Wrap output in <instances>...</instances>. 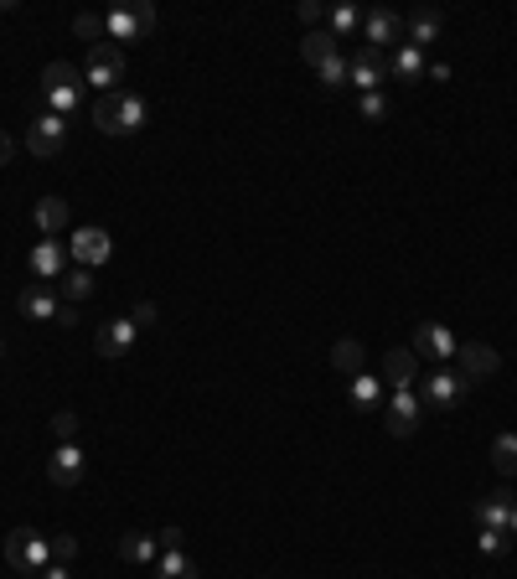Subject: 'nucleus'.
I'll return each instance as SVG.
<instances>
[{
  "mask_svg": "<svg viewBox=\"0 0 517 579\" xmlns=\"http://www.w3.org/2000/svg\"><path fill=\"white\" fill-rule=\"evenodd\" d=\"M42 99H47V114L73 119V114L83 109V99H88V83H83V73H78L73 63H47V73H42Z\"/></svg>",
  "mask_w": 517,
  "mask_h": 579,
  "instance_id": "1",
  "label": "nucleus"
},
{
  "mask_svg": "<svg viewBox=\"0 0 517 579\" xmlns=\"http://www.w3.org/2000/svg\"><path fill=\"white\" fill-rule=\"evenodd\" d=\"M145 99L140 94H125V88H114V94H104V99H94V125L104 130V135H135L140 125H145Z\"/></svg>",
  "mask_w": 517,
  "mask_h": 579,
  "instance_id": "2",
  "label": "nucleus"
},
{
  "mask_svg": "<svg viewBox=\"0 0 517 579\" xmlns=\"http://www.w3.org/2000/svg\"><path fill=\"white\" fill-rule=\"evenodd\" d=\"M104 32H109V42H114V47L140 42V37L156 32V6H150V0H125V6L104 11Z\"/></svg>",
  "mask_w": 517,
  "mask_h": 579,
  "instance_id": "3",
  "label": "nucleus"
},
{
  "mask_svg": "<svg viewBox=\"0 0 517 579\" xmlns=\"http://www.w3.org/2000/svg\"><path fill=\"white\" fill-rule=\"evenodd\" d=\"M6 564H11V574H42V569L52 564V548H47V538H42L37 528H11V538H6Z\"/></svg>",
  "mask_w": 517,
  "mask_h": 579,
  "instance_id": "4",
  "label": "nucleus"
},
{
  "mask_svg": "<svg viewBox=\"0 0 517 579\" xmlns=\"http://www.w3.org/2000/svg\"><path fill=\"white\" fill-rule=\"evenodd\" d=\"M414 393L424 399V409L450 414L455 404H461V393H466V378L455 373V368H435V373H424V378L414 383Z\"/></svg>",
  "mask_w": 517,
  "mask_h": 579,
  "instance_id": "5",
  "label": "nucleus"
},
{
  "mask_svg": "<svg viewBox=\"0 0 517 579\" xmlns=\"http://www.w3.org/2000/svg\"><path fill=\"white\" fill-rule=\"evenodd\" d=\"M83 83H94V88H104V94H114V83H125V47H114V42L88 47Z\"/></svg>",
  "mask_w": 517,
  "mask_h": 579,
  "instance_id": "6",
  "label": "nucleus"
},
{
  "mask_svg": "<svg viewBox=\"0 0 517 579\" xmlns=\"http://www.w3.org/2000/svg\"><path fill=\"white\" fill-rule=\"evenodd\" d=\"M419 419H424V399H419V393L414 388H404V393H388V399H383V430L388 435H414L419 430Z\"/></svg>",
  "mask_w": 517,
  "mask_h": 579,
  "instance_id": "7",
  "label": "nucleus"
},
{
  "mask_svg": "<svg viewBox=\"0 0 517 579\" xmlns=\"http://www.w3.org/2000/svg\"><path fill=\"white\" fill-rule=\"evenodd\" d=\"M63 145H68V119L63 114H37L32 130H26V150L52 161V156H63Z\"/></svg>",
  "mask_w": 517,
  "mask_h": 579,
  "instance_id": "8",
  "label": "nucleus"
},
{
  "mask_svg": "<svg viewBox=\"0 0 517 579\" xmlns=\"http://www.w3.org/2000/svg\"><path fill=\"white\" fill-rule=\"evenodd\" d=\"M455 347H461V342H455L450 337V326H440V321H419L414 326V357H424V362H435V368H445V362L455 357Z\"/></svg>",
  "mask_w": 517,
  "mask_h": 579,
  "instance_id": "9",
  "label": "nucleus"
},
{
  "mask_svg": "<svg viewBox=\"0 0 517 579\" xmlns=\"http://www.w3.org/2000/svg\"><path fill=\"white\" fill-rule=\"evenodd\" d=\"M347 68H352V88H362V94H383V73H388V57L378 47H357L347 57Z\"/></svg>",
  "mask_w": 517,
  "mask_h": 579,
  "instance_id": "10",
  "label": "nucleus"
},
{
  "mask_svg": "<svg viewBox=\"0 0 517 579\" xmlns=\"http://www.w3.org/2000/svg\"><path fill=\"white\" fill-rule=\"evenodd\" d=\"M455 362H461V373L466 383H486L497 368H502V357H497V347H486V342H466V347H455Z\"/></svg>",
  "mask_w": 517,
  "mask_h": 579,
  "instance_id": "11",
  "label": "nucleus"
},
{
  "mask_svg": "<svg viewBox=\"0 0 517 579\" xmlns=\"http://www.w3.org/2000/svg\"><path fill=\"white\" fill-rule=\"evenodd\" d=\"M135 337H140V326H135L130 316H119V321H104V326L94 331V352L114 362V357H125V352L135 347Z\"/></svg>",
  "mask_w": 517,
  "mask_h": 579,
  "instance_id": "12",
  "label": "nucleus"
},
{
  "mask_svg": "<svg viewBox=\"0 0 517 579\" xmlns=\"http://www.w3.org/2000/svg\"><path fill=\"white\" fill-rule=\"evenodd\" d=\"M109 254H114V243H109L104 228H78V233H73V259H78V269H99V264H109Z\"/></svg>",
  "mask_w": 517,
  "mask_h": 579,
  "instance_id": "13",
  "label": "nucleus"
},
{
  "mask_svg": "<svg viewBox=\"0 0 517 579\" xmlns=\"http://www.w3.org/2000/svg\"><path fill=\"white\" fill-rule=\"evenodd\" d=\"M419 373H424V368H419V357H414L409 347H399V352H388V357H383V388H388V393L414 388Z\"/></svg>",
  "mask_w": 517,
  "mask_h": 579,
  "instance_id": "14",
  "label": "nucleus"
},
{
  "mask_svg": "<svg viewBox=\"0 0 517 579\" xmlns=\"http://www.w3.org/2000/svg\"><path fill=\"white\" fill-rule=\"evenodd\" d=\"M83 466H88V455L78 450V445H57L52 450V461H47V476H52V486H73L83 481Z\"/></svg>",
  "mask_w": 517,
  "mask_h": 579,
  "instance_id": "15",
  "label": "nucleus"
},
{
  "mask_svg": "<svg viewBox=\"0 0 517 579\" xmlns=\"http://www.w3.org/2000/svg\"><path fill=\"white\" fill-rule=\"evenodd\" d=\"M399 32H404V21L393 16V11H362V47H393L399 42Z\"/></svg>",
  "mask_w": 517,
  "mask_h": 579,
  "instance_id": "16",
  "label": "nucleus"
},
{
  "mask_svg": "<svg viewBox=\"0 0 517 579\" xmlns=\"http://www.w3.org/2000/svg\"><path fill=\"white\" fill-rule=\"evenodd\" d=\"M32 274H37V280L47 285H57V280H63V274H68V249H63V243H57V238H42L37 243V249H32Z\"/></svg>",
  "mask_w": 517,
  "mask_h": 579,
  "instance_id": "17",
  "label": "nucleus"
},
{
  "mask_svg": "<svg viewBox=\"0 0 517 579\" xmlns=\"http://www.w3.org/2000/svg\"><path fill=\"white\" fill-rule=\"evenodd\" d=\"M21 316L26 321H57L63 316V300H57V290H47V285H26L21 290Z\"/></svg>",
  "mask_w": 517,
  "mask_h": 579,
  "instance_id": "18",
  "label": "nucleus"
},
{
  "mask_svg": "<svg viewBox=\"0 0 517 579\" xmlns=\"http://www.w3.org/2000/svg\"><path fill=\"white\" fill-rule=\"evenodd\" d=\"M440 26H445V16H440V11H424V6H419V11H409V21H404L409 47H419V52H424V47H430V42L440 37Z\"/></svg>",
  "mask_w": 517,
  "mask_h": 579,
  "instance_id": "19",
  "label": "nucleus"
},
{
  "mask_svg": "<svg viewBox=\"0 0 517 579\" xmlns=\"http://www.w3.org/2000/svg\"><path fill=\"white\" fill-rule=\"evenodd\" d=\"M507 517H512V492L502 486V492H492V497H481L476 502V523L481 528H497V533H507Z\"/></svg>",
  "mask_w": 517,
  "mask_h": 579,
  "instance_id": "20",
  "label": "nucleus"
},
{
  "mask_svg": "<svg viewBox=\"0 0 517 579\" xmlns=\"http://www.w3.org/2000/svg\"><path fill=\"white\" fill-rule=\"evenodd\" d=\"M388 73L399 78V83H419L424 78V52L409 47V42H399V47H393V57H388Z\"/></svg>",
  "mask_w": 517,
  "mask_h": 579,
  "instance_id": "21",
  "label": "nucleus"
},
{
  "mask_svg": "<svg viewBox=\"0 0 517 579\" xmlns=\"http://www.w3.org/2000/svg\"><path fill=\"white\" fill-rule=\"evenodd\" d=\"M119 559H125V564H156V559H161V538L125 533V538H119Z\"/></svg>",
  "mask_w": 517,
  "mask_h": 579,
  "instance_id": "22",
  "label": "nucleus"
},
{
  "mask_svg": "<svg viewBox=\"0 0 517 579\" xmlns=\"http://www.w3.org/2000/svg\"><path fill=\"white\" fill-rule=\"evenodd\" d=\"M37 228H42L47 238L63 233V228H68V202H63V197H42V202H37Z\"/></svg>",
  "mask_w": 517,
  "mask_h": 579,
  "instance_id": "23",
  "label": "nucleus"
},
{
  "mask_svg": "<svg viewBox=\"0 0 517 579\" xmlns=\"http://www.w3.org/2000/svg\"><path fill=\"white\" fill-rule=\"evenodd\" d=\"M342 47H337V37L331 32H306V42H300V57H306L311 68H321V63H331Z\"/></svg>",
  "mask_w": 517,
  "mask_h": 579,
  "instance_id": "24",
  "label": "nucleus"
},
{
  "mask_svg": "<svg viewBox=\"0 0 517 579\" xmlns=\"http://www.w3.org/2000/svg\"><path fill=\"white\" fill-rule=\"evenodd\" d=\"M352 409H383V378L357 373L352 378Z\"/></svg>",
  "mask_w": 517,
  "mask_h": 579,
  "instance_id": "25",
  "label": "nucleus"
},
{
  "mask_svg": "<svg viewBox=\"0 0 517 579\" xmlns=\"http://www.w3.org/2000/svg\"><path fill=\"white\" fill-rule=\"evenodd\" d=\"M331 368H337V373H347V378H357V373H362V342L342 337L337 347H331Z\"/></svg>",
  "mask_w": 517,
  "mask_h": 579,
  "instance_id": "26",
  "label": "nucleus"
},
{
  "mask_svg": "<svg viewBox=\"0 0 517 579\" xmlns=\"http://www.w3.org/2000/svg\"><path fill=\"white\" fill-rule=\"evenodd\" d=\"M161 579H197V564L181 554V548H161Z\"/></svg>",
  "mask_w": 517,
  "mask_h": 579,
  "instance_id": "27",
  "label": "nucleus"
},
{
  "mask_svg": "<svg viewBox=\"0 0 517 579\" xmlns=\"http://www.w3.org/2000/svg\"><path fill=\"white\" fill-rule=\"evenodd\" d=\"M326 16H331V37H337V42L352 37V32H362V11L357 6H331Z\"/></svg>",
  "mask_w": 517,
  "mask_h": 579,
  "instance_id": "28",
  "label": "nucleus"
},
{
  "mask_svg": "<svg viewBox=\"0 0 517 579\" xmlns=\"http://www.w3.org/2000/svg\"><path fill=\"white\" fill-rule=\"evenodd\" d=\"M492 466L502 476H517V435H497L492 440Z\"/></svg>",
  "mask_w": 517,
  "mask_h": 579,
  "instance_id": "29",
  "label": "nucleus"
},
{
  "mask_svg": "<svg viewBox=\"0 0 517 579\" xmlns=\"http://www.w3.org/2000/svg\"><path fill=\"white\" fill-rule=\"evenodd\" d=\"M73 32L88 42V47H99V42H109V32H104V16L99 11H83V16H73Z\"/></svg>",
  "mask_w": 517,
  "mask_h": 579,
  "instance_id": "30",
  "label": "nucleus"
},
{
  "mask_svg": "<svg viewBox=\"0 0 517 579\" xmlns=\"http://www.w3.org/2000/svg\"><path fill=\"white\" fill-rule=\"evenodd\" d=\"M63 295L68 300H88V295H94V269H68L63 274Z\"/></svg>",
  "mask_w": 517,
  "mask_h": 579,
  "instance_id": "31",
  "label": "nucleus"
},
{
  "mask_svg": "<svg viewBox=\"0 0 517 579\" xmlns=\"http://www.w3.org/2000/svg\"><path fill=\"white\" fill-rule=\"evenodd\" d=\"M316 78H321V88H342V83H352V68H347V57L337 52L331 63H321L316 68Z\"/></svg>",
  "mask_w": 517,
  "mask_h": 579,
  "instance_id": "32",
  "label": "nucleus"
},
{
  "mask_svg": "<svg viewBox=\"0 0 517 579\" xmlns=\"http://www.w3.org/2000/svg\"><path fill=\"white\" fill-rule=\"evenodd\" d=\"M52 435H57V445H78V414L73 409H57L52 414Z\"/></svg>",
  "mask_w": 517,
  "mask_h": 579,
  "instance_id": "33",
  "label": "nucleus"
},
{
  "mask_svg": "<svg viewBox=\"0 0 517 579\" xmlns=\"http://www.w3.org/2000/svg\"><path fill=\"white\" fill-rule=\"evenodd\" d=\"M476 543H481V554H486V559H502V554H507V533H497V528H481Z\"/></svg>",
  "mask_w": 517,
  "mask_h": 579,
  "instance_id": "34",
  "label": "nucleus"
},
{
  "mask_svg": "<svg viewBox=\"0 0 517 579\" xmlns=\"http://www.w3.org/2000/svg\"><path fill=\"white\" fill-rule=\"evenodd\" d=\"M47 548H52V564H68V559L78 554V538H68V533H57V538H52Z\"/></svg>",
  "mask_w": 517,
  "mask_h": 579,
  "instance_id": "35",
  "label": "nucleus"
},
{
  "mask_svg": "<svg viewBox=\"0 0 517 579\" xmlns=\"http://www.w3.org/2000/svg\"><path fill=\"white\" fill-rule=\"evenodd\" d=\"M362 119H388V99L383 94H362Z\"/></svg>",
  "mask_w": 517,
  "mask_h": 579,
  "instance_id": "36",
  "label": "nucleus"
},
{
  "mask_svg": "<svg viewBox=\"0 0 517 579\" xmlns=\"http://www.w3.org/2000/svg\"><path fill=\"white\" fill-rule=\"evenodd\" d=\"M326 16V6H316V0H300V21H306V26H316Z\"/></svg>",
  "mask_w": 517,
  "mask_h": 579,
  "instance_id": "37",
  "label": "nucleus"
},
{
  "mask_svg": "<svg viewBox=\"0 0 517 579\" xmlns=\"http://www.w3.org/2000/svg\"><path fill=\"white\" fill-rule=\"evenodd\" d=\"M11 156H16V140L0 130V166H11Z\"/></svg>",
  "mask_w": 517,
  "mask_h": 579,
  "instance_id": "38",
  "label": "nucleus"
},
{
  "mask_svg": "<svg viewBox=\"0 0 517 579\" xmlns=\"http://www.w3.org/2000/svg\"><path fill=\"white\" fill-rule=\"evenodd\" d=\"M156 538H161V548H181V528H161Z\"/></svg>",
  "mask_w": 517,
  "mask_h": 579,
  "instance_id": "39",
  "label": "nucleus"
},
{
  "mask_svg": "<svg viewBox=\"0 0 517 579\" xmlns=\"http://www.w3.org/2000/svg\"><path fill=\"white\" fill-rule=\"evenodd\" d=\"M130 321H135V326H150V321H156V306H135Z\"/></svg>",
  "mask_w": 517,
  "mask_h": 579,
  "instance_id": "40",
  "label": "nucleus"
},
{
  "mask_svg": "<svg viewBox=\"0 0 517 579\" xmlns=\"http://www.w3.org/2000/svg\"><path fill=\"white\" fill-rule=\"evenodd\" d=\"M37 579H73V574H68V569H63V564H47V569H42V574H37Z\"/></svg>",
  "mask_w": 517,
  "mask_h": 579,
  "instance_id": "41",
  "label": "nucleus"
},
{
  "mask_svg": "<svg viewBox=\"0 0 517 579\" xmlns=\"http://www.w3.org/2000/svg\"><path fill=\"white\" fill-rule=\"evenodd\" d=\"M507 533L517 538V502H512V517H507Z\"/></svg>",
  "mask_w": 517,
  "mask_h": 579,
  "instance_id": "42",
  "label": "nucleus"
},
{
  "mask_svg": "<svg viewBox=\"0 0 517 579\" xmlns=\"http://www.w3.org/2000/svg\"><path fill=\"white\" fill-rule=\"evenodd\" d=\"M16 579H37V574H16Z\"/></svg>",
  "mask_w": 517,
  "mask_h": 579,
  "instance_id": "43",
  "label": "nucleus"
},
{
  "mask_svg": "<svg viewBox=\"0 0 517 579\" xmlns=\"http://www.w3.org/2000/svg\"><path fill=\"white\" fill-rule=\"evenodd\" d=\"M0 352H6V342H0Z\"/></svg>",
  "mask_w": 517,
  "mask_h": 579,
  "instance_id": "44",
  "label": "nucleus"
}]
</instances>
